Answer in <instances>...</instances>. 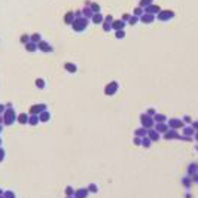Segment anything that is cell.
<instances>
[{
	"instance_id": "1",
	"label": "cell",
	"mask_w": 198,
	"mask_h": 198,
	"mask_svg": "<svg viewBox=\"0 0 198 198\" xmlns=\"http://www.w3.org/2000/svg\"><path fill=\"white\" fill-rule=\"evenodd\" d=\"M88 195V189H79L75 192V198H86Z\"/></svg>"
},
{
	"instance_id": "2",
	"label": "cell",
	"mask_w": 198,
	"mask_h": 198,
	"mask_svg": "<svg viewBox=\"0 0 198 198\" xmlns=\"http://www.w3.org/2000/svg\"><path fill=\"white\" fill-rule=\"evenodd\" d=\"M66 195H67V197H73V195H75V191H73V188H72V186H67V189H66Z\"/></svg>"
},
{
	"instance_id": "3",
	"label": "cell",
	"mask_w": 198,
	"mask_h": 198,
	"mask_svg": "<svg viewBox=\"0 0 198 198\" xmlns=\"http://www.w3.org/2000/svg\"><path fill=\"white\" fill-rule=\"evenodd\" d=\"M66 69L69 72H76V66L75 64H66Z\"/></svg>"
},
{
	"instance_id": "4",
	"label": "cell",
	"mask_w": 198,
	"mask_h": 198,
	"mask_svg": "<svg viewBox=\"0 0 198 198\" xmlns=\"http://www.w3.org/2000/svg\"><path fill=\"white\" fill-rule=\"evenodd\" d=\"M88 192H97V186L94 183H91L90 186H88Z\"/></svg>"
},
{
	"instance_id": "5",
	"label": "cell",
	"mask_w": 198,
	"mask_h": 198,
	"mask_svg": "<svg viewBox=\"0 0 198 198\" xmlns=\"http://www.w3.org/2000/svg\"><path fill=\"white\" fill-rule=\"evenodd\" d=\"M3 195H5V198H15V194H14V192H10V191L5 192Z\"/></svg>"
},
{
	"instance_id": "6",
	"label": "cell",
	"mask_w": 198,
	"mask_h": 198,
	"mask_svg": "<svg viewBox=\"0 0 198 198\" xmlns=\"http://www.w3.org/2000/svg\"><path fill=\"white\" fill-rule=\"evenodd\" d=\"M18 121H19L21 124H24V122H27V116H26V115H21V116L18 118Z\"/></svg>"
},
{
	"instance_id": "7",
	"label": "cell",
	"mask_w": 198,
	"mask_h": 198,
	"mask_svg": "<svg viewBox=\"0 0 198 198\" xmlns=\"http://www.w3.org/2000/svg\"><path fill=\"white\" fill-rule=\"evenodd\" d=\"M142 145L147 147V146H149V145H151V142H149V139H143V140H142Z\"/></svg>"
},
{
	"instance_id": "8",
	"label": "cell",
	"mask_w": 198,
	"mask_h": 198,
	"mask_svg": "<svg viewBox=\"0 0 198 198\" xmlns=\"http://www.w3.org/2000/svg\"><path fill=\"white\" fill-rule=\"evenodd\" d=\"M40 119H42V121H48V119H49V113H48V112H46V113H42V118H40Z\"/></svg>"
},
{
	"instance_id": "9",
	"label": "cell",
	"mask_w": 198,
	"mask_h": 198,
	"mask_svg": "<svg viewBox=\"0 0 198 198\" xmlns=\"http://www.w3.org/2000/svg\"><path fill=\"white\" fill-rule=\"evenodd\" d=\"M38 118H36V116H33V118H30V124H33V125H34V124H38Z\"/></svg>"
},
{
	"instance_id": "10",
	"label": "cell",
	"mask_w": 198,
	"mask_h": 198,
	"mask_svg": "<svg viewBox=\"0 0 198 198\" xmlns=\"http://www.w3.org/2000/svg\"><path fill=\"white\" fill-rule=\"evenodd\" d=\"M38 86H39V88H43V86H45V83H43L42 79H38Z\"/></svg>"
},
{
	"instance_id": "11",
	"label": "cell",
	"mask_w": 198,
	"mask_h": 198,
	"mask_svg": "<svg viewBox=\"0 0 198 198\" xmlns=\"http://www.w3.org/2000/svg\"><path fill=\"white\" fill-rule=\"evenodd\" d=\"M3 158H5V151L0 149V161H3Z\"/></svg>"
},
{
	"instance_id": "12",
	"label": "cell",
	"mask_w": 198,
	"mask_h": 198,
	"mask_svg": "<svg viewBox=\"0 0 198 198\" xmlns=\"http://www.w3.org/2000/svg\"><path fill=\"white\" fill-rule=\"evenodd\" d=\"M27 49H28V51H33V49H36V46H33V43H28Z\"/></svg>"
},
{
	"instance_id": "13",
	"label": "cell",
	"mask_w": 198,
	"mask_h": 198,
	"mask_svg": "<svg viewBox=\"0 0 198 198\" xmlns=\"http://www.w3.org/2000/svg\"><path fill=\"white\" fill-rule=\"evenodd\" d=\"M183 183L186 185V186H189V185H191V180H189V179H183Z\"/></svg>"
},
{
	"instance_id": "14",
	"label": "cell",
	"mask_w": 198,
	"mask_h": 198,
	"mask_svg": "<svg viewBox=\"0 0 198 198\" xmlns=\"http://www.w3.org/2000/svg\"><path fill=\"white\" fill-rule=\"evenodd\" d=\"M134 143H135V145H142V140H140L139 137H135V139H134Z\"/></svg>"
},
{
	"instance_id": "15",
	"label": "cell",
	"mask_w": 198,
	"mask_h": 198,
	"mask_svg": "<svg viewBox=\"0 0 198 198\" xmlns=\"http://www.w3.org/2000/svg\"><path fill=\"white\" fill-rule=\"evenodd\" d=\"M151 137L155 140V139H158V134H156V133H151Z\"/></svg>"
},
{
	"instance_id": "16",
	"label": "cell",
	"mask_w": 198,
	"mask_h": 198,
	"mask_svg": "<svg viewBox=\"0 0 198 198\" xmlns=\"http://www.w3.org/2000/svg\"><path fill=\"white\" fill-rule=\"evenodd\" d=\"M3 110H5V107H3V106H0V112H3Z\"/></svg>"
},
{
	"instance_id": "17",
	"label": "cell",
	"mask_w": 198,
	"mask_h": 198,
	"mask_svg": "<svg viewBox=\"0 0 198 198\" xmlns=\"http://www.w3.org/2000/svg\"><path fill=\"white\" fill-rule=\"evenodd\" d=\"M67 198H75V197H67Z\"/></svg>"
},
{
	"instance_id": "18",
	"label": "cell",
	"mask_w": 198,
	"mask_h": 198,
	"mask_svg": "<svg viewBox=\"0 0 198 198\" xmlns=\"http://www.w3.org/2000/svg\"><path fill=\"white\" fill-rule=\"evenodd\" d=\"M0 198H5V195H3V197H0Z\"/></svg>"
},
{
	"instance_id": "19",
	"label": "cell",
	"mask_w": 198,
	"mask_h": 198,
	"mask_svg": "<svg viewBox=\"0 0 198 198\" xmlns=\"http://www.w3.org/2000/svg\"><path fill=\"white\" fill-rule=\"evenodd\" d=\"M0 131H2V128H0Z\"/></svg>"
},
{
	"instance_id": "20",
	"label": "cell",
	"mask_w": 198,
	"mask_h": 198,
	"mask_svg": "<svg viewBox=\"0 0 198 198\" xmlns=\"http://www.w3.org/2000/svg\"><path fill=\"white\" fill-rule=\"evenodd\" d=\"M0 143H2V140H0Z\"/></svg>"
}]
</instances>
